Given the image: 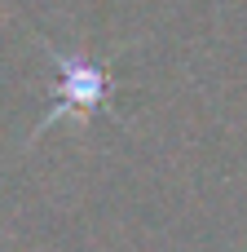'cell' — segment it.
<instances>
[{
    "instance_id": "6da1fadb",
    "label": "cell",
    "mask_w": 247,
    "mask_h": 252,
    "mask_svg": "<svg viewBox=\"0 0 247 252\" xmlns=\"http://www.w3.org/2000/svg\"><path fill=\"white\" fill-rule=\"evenodd\" d=\"M53 66H57V102H53V111L35 124V133H44L49 124H57V120H66V115L88 120L93 111L110 106V66H106V62L53 53Z\"/></svg>"
}]
</instances>
